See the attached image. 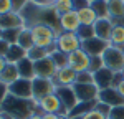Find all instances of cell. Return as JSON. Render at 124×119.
I'll return each mask as SVG.
<instances>
[{
    "mask_svg": "<svg viewBox=\"0 0 124 119\" xmlns=\"http://www.w3.org/2000/svg\"><path fill=\"white\" fill-rule=\"evenodd\" d=\"M0 111L7 112L13 119H28L33 114H40L37 99H22L17 96H12V94L5 98Z\"/></svg>",
    "mask_w": 124,
    "mask_h": 119,
    "instance_id": "cell-1",
    "label": "cell"
},
{
    "mask_svg": "<svg viewBox=\"0 0 124 119\" xmlns=\"http://www.w3.org/2000/svg\"><path fill=\"white\" fill-rule=\"evenodd\" d=\"M30 31L33 35V46H38V48H45L50 53H53L56 46H55V41L56 37L60 35V31L50 27L46 23H37L33 27H30Z\"/></svg>",
    "mask_w": 124,
    "mask_h": 119,
    "instance_id": "cell-2",
    "label": "cell"
},
{
    "mask_svg": "<svg viewBox=\"0 0 124 119\" xmlns=\"http://www.w3.org/2000/svg\"><path fill=\"white\" fill-rule=\"evenodd\" d=\"M55 46L58 51L65 53V55H71L73 51H76L83 46V41L78 37V33H68V31H61L56 37Z\"/></svg>",
    "mask_w": 124,
    "mask_h": 119,
    "instance_id": "cell-3",
    "label": "cell"
},
{
    "mask_svg": "<svg viewBox=\"0 0 124 119\" xmlns=\"http://www.w3.org/2000/svg\"><path fill=\"white\" fill-rule=\"evenodd\" d=\"M38 109L40 114H60V116H68V111L65 109L61 99L58 98L56 93L48 94L45 98L38 101Z\"/></svg>",
    "mask_w": 124,
    "mask_h": 119,
    "instance_id": "cell-4",
    "label": "cell"
},
{
    "mask_svg": "<svg viewBox=\"0 0 124 119\" xmlns=\"http://www.w3.org/2000/svg\"><path fill=\"white\" fill-rule=\"evenodd\" d=\"M103 60H104V68L111 69L113 73H121L123 71V68H124L123 48L109 45L108 50L103 53Z\"/></svg>",
    "mask_w": 124,
    "mask_h": 119,
    "instance_id": "cell-5",
    "label": "cell"
},
{
    "mask_svg": "<svg viewBox=\"0 0 124 119\" xmlns=\"http://www.w3.org/2000/svg\"><path fill=\"white\" fill-rule=\"evenodd\" d=\"M89 61H91V56L83 48H79L76 51H73L71 55H68V66L71 69H75L76 73L88 71L89 69Z\"/></svg>",
    "mask_w": 124,
    "mask_h": 119,
    "instance_id": "cell-6",
    "label": "cell"
},
{
    "mask_svg": "<svg viewBox=\"0 0 124 119\" xmlns=\"http://www.w3.org/2000/svg\"><path fill=\"white\" fill-rule=\"evenodd\" d=\"M33 84V99L40 101L41 98H45L48 94H53L56 91V84L53 79H46V78H35L31 79Z\"/></svg>",
    "mask_w": 124,
    "mask_h": 119,
    "instance_id": "cell-7",
    "label": "cell"
},
{
    "mask_svg": "<svg viewBox=\"0 0 124 119\" xmlns=\"http://www.w3.org/2000/svg\"><path fill=\"white\" fill-rule=\"evenodd\" d=\"M8 94L22 98V99H33V84H31V79L20 78L18 81H15L13 84L8 86Z\"/></svg>",
    "mask_w": 124,
    "mask_h": 119,
    "instance_id": "cell-8",
    "label": "cell"
},
{
    "mask_svg": "<svg viewBox=\"0 0 124 119\" xmlns=\"http://www.w3.org/2000/svg\"><path fill=\"white\" fill-rule=\"evenodd\" d=\"M75 94H76L78 101H94L99 96V88L94 83L86 84V83H75L73 84Z\"/></svg>",
    "mask_w": 124,
    "mask_h": 119,
    "instance_id": "cell-9",
    "label": "cell"
},
{
    "mask_svg": "<svg viewBox=\"0 0 124 119\" xmlns=\"http://www.w3.org/2000/svg\"><path fill=\"white\" fill-rule=\"evenodd\" d=\"M81 28V22L78 17L76 10H71L68 13L60 15V30L61 31H68V33H78Z\"/></svg>",
    "mask_w": 124,
    "mask_h": 119,
    "instance_id": "cell-10",
    "label": "cell"
},
{
    "mask_svg": "<svg viewBox=\"0 0 124 119\" xmlns=\"http://www.w3.org/2000/svg\"><path fill=\"white\" fill-rule=\"evenodd\" d=\"M56 65L53 63L51 56H46V58L40 60V61H35V76L37 78H46V79H53V76L56 74Z\"/></svg>",
    "mask_w": 124,
    "mask_h": 119,
    "instance_id": "cell-11",
    "label": "cell"
},
{
    "mask_svg": "<svg viewBox=\"0 0 124 119\" xmlns=\"http://www.w3.org/2000/svg\"><path fill=\"white\" fill-rule=\"evenodd\" d=\"M108 46H109V41L101 40V38H98V37H93V38H89V40H85L81 48L85 50L89 56H103V53L108 50Z\"/></svg>",
    "mask_w": 124,
    "mask_h": 119,
    "instance_id": "cell-12",
    "label": "cell"
},
{
    "mask_svg": "<svg viewBox=\"0 0 124 119\" xmlns=\"http://www.w3.org/2000/svg\"><path fill=\"white\" fill-rule=\"evenodd\" d=\"M78 79V73L75 69H71L70 66H65V68H60L56 71V74L53 76V81L56 84V88H61V86H73Z\"/></svg>",
    "mask_w": 124,
    "mask_h": 119,
    "instance_id": "cell-13",
    "label": "cell"
},
{
    "mask_svg": "<svg viewBox=\"0 0 124 119\" xmlns=\"http://www.w3.org/2000/svg\"><path fill=\"white\" fill-rule=\"evenodd\" d=\"M55 93L58 94V98L61 99V103H63V106H65V109H66L68 112L79 103L78 98H76V94H75L73 86H61V88H56Z\"/></svg>",
    "mask_w": 124,
    "mask_h": 119,
    "instance_id": "cell-14",
    "label": "cell"
},
{
    "mask_svg": "<svg viewBox=\"0 0 124 119\" xmlns=\"http://www.w3.org/2000/svg\"><path fill=\"white\" fill-rule=\"evenodd\" d=\"M98 101L104 103L108 106L114 108V106H121L124 104V98L119 94V91L116 88H106L99 91V96H98Z\"/></svg>",
    "mask_w": 124,
    "mask_h": 119,
    "instance_id": "cell-15",
    "label": "cell"
},
{
    "mask_svg": "<svg viewBox=\"0 0 124 119\" xmlns=\"http://www.w3.org/2000/svg\"><path fill=\"white\" fill-rule=\"evenodd\" d=\"M25 20L18 12H10L7 15L0 17V28L2 30H15V28H23Z\"/></svg>",
    "mask_w": 124,
    "mask_h": 119,
    "instance_id": "cell-16",
    "label": "cell"
},
{
    "mask_svg": "<svg viewBox=\"0 0 124 119\" xmlns=\"http://www.w3.org/2000/svg\"><path fill=\"white\" fill-rule=\"evenodd\" d=\"M114 74L111 69L108 68H103L99 69V71H96L94 73V84L101 89H106V88H113V79H114Z\"/></svg>",
    "mask_w": 124,
    "mask_h": 119,
    "instance_id": "cell-17",
    "label": "cell"
},
{
    "mask_svg": "<svg viewBox=\"0 0 124 119\" xmlns=\"http://www.w3.org/2000/svg\"><path fill=\"white\" fill-rule=\"evenodd\" d=\"M93 27H94V35L98 38L109 41L111 31H113V27H114V23L111 22V18H99Z\"/></svg>",
    "mask_w": 124,
    "mask_h": 119,
    "instance_id": "cell-18",
    "label": "cell"
},
{
    "mask_svg": "<svg viewBox=\"0 0 124 119\" xmlns=\"http://www.w3.org/2000/svg\"><path fill=\"white\" fill-rule=\"evenodd\" d=\"M96 104H98V99H94V101H79L76 106L68 112V118H70V119L83 118L85 114L91 112V111H94Z\"/></svg>",
    "mask_w": 124,
    "mask_h": 119,
    "instance_id": "cell-19",
    "label": "cell"
},
{
    "mask_svg": "<svg viewBox=\"0 0 124 119\" xmlns=\"http://www.w3.org/2000/svg\"><path fill=\"white\" fill-rule=\"evenodd\" d=\"M18 79H20V73H18L17 65H15V63H7L5 69H3L2 74H0V83L10 86V84H13V83L18 81Z\"/></svg>",
    "mask_w": 124,
    "mask_h": 119,
    "instance_id": "cell-20",
    "label": "cell"
},
{
    "mask_svg": "<svg viewBox=\"0 0 124 119\" xmlns=\"http://www.w3.org/2000/svg\"><path fill=\"white\" fill-rule=\"evenodd\" d=\"M17 68H18L20 78L23 79H35V63L30 58H23L17 63Z\"/></svg>",
    "mask_w": 124,
    "mask_h": 119,
    "instance_id": "cell-21",
    "label": "cell"
},
{
    "mask_svg": "<svg viewBox=\"0 0 124 119\" xmlns=\"http://www.w3.org/2000/svg\"><path fill=\"white\" fill-rule=\"evenodd\" d=\"M78 12V17H79V22H81V25H86V27H93L96 22H98V15H96V12L93 10V7L89 5V7H85V8H79L76 10Z\"/></svg>",
    "mask_w": 124,
    "mask_h": 119,
    "instance_id": "cell-22",
    "label": "cell"
},
{
    "mask_svg": "<svg viewBox=\"0 0 124 119\" xmlns=\"http://www.w3.org/2000/svg\"><path fill=\"white\" fill-rule=\"evenodd\" d=\"M109 8V18H124V0H108Z\"/></svg>",
    "mask_w": 124,
    "mask_h": 119,
    "instance_id": "cell-23",
    "label": "cell"
},
{
    "mask_svg": "<svg viewBox=\"0 0 124 119\" xmlns=\"http://www.w3.org/2000/svg\"><path fill=\"white\" fill-rule=\"evenodd\" d=\"M27 58V50H23L20 45H10V50L8 53H7V56H5V60H7V63H18L20 60Z\"/></svg>",
    "mask_w": 124,
    "mask_h": 119,
    "instance_id": "cell-24",
    "label": "cell"
},
{
    "mask_svg": "<svg viewBox=\"0 0 124 119\" xmlns=\"http://www.w3.org/2000/svg\"><path fill=\"white\" fill-rule=\"evenodd\" d=\"M109 45L113 46H124V25H114L113 31H111V37H109Z\"/></svg>",
    "mask_w": 124,
    "mask_h": 119,
    "instance_id": "cell-25",
    "label": "cell"
},
{
    "mask_svg": "<svg viewBox=\"0 0 124 119\" xmlns=\"http://www.w3.org/2000/svg\"><path fill=\"white\" fill-rule=\"evenodd\" d=\"M17 45H20L23 50H31L33 48V35H31V31H30V28H22V31H20V37H18V41H17Z\"/></svg>",
    "mask_w": 124,
    "mask_h": 119,
    "instance_id": "cell-26",
    "label": "cell"
},
{
    "mask_svg": "<svg viewBox=\"0 0 124 119\" xmlns=\"http://www.w3.org/2000/svg\"><path fill=\"white\" fill-rule=\"evenodd\" d=\"M91 7L96 12L98 18H109V8H108V0H94L91 2Z\"/></svg>",
    "mask_w": 124,
    "mask_h": 119,
    "instance_id": "cell-27",
    "label": "cell"
},
{
    "mask_svg": "<svg viewBox=\"0 0 124 119\" xmlns=\"http://www.w3.org/2000/svg\"><path fill=\"white\" fill-rule=\"evenodd\" d=\"M53 10L58 15H63V13H68V12L75 10V3H73V0H56L53 3Z\"/></svg>",
    "mask_w": 124,
    "mask_h": 119,
    "instance_id": "cell-28",
    "label": "cell"
},
{
    "mask_svg": "<svg viewBox=\"0 0 124 119\" xmlns=\"http://www.w3.org/2000/svg\"><path fill=\"white\" fill-rule=\"evenodd\" d=\"M50 55H51V53H50L48 50L38 48V46H33L31 50L27 51V58H30L33 63H35V61H40V60H43V58H46V56H50Z\"/></svg>",
    "mask_w": 124,
    "mask_h": 119,
    "instance_id": "cell-29",
    "label": "cell"
},
{
    "mask_svg": "<svg viewBox=\"0 0 124 119\" xmlns=\"http://www.w3.org/2000/svg\"><path fill=\"white\" fill-rule=\"evenodd\" d=\"M51 60H53V63L56 65V68H65V66H68V55H65V53H61V51H58V50H55L51 55Z\"/></svg>",
    "mask_w": 124,
    "mask_h": 119,
    "instance_id": "cell-30",
    "label": "cell"
},
{
    "mask_svg": "<svg viewBox=\"0 0 124 119\" xmlns=\"http://www.w3.org/2000/svg\"><path fill=\"white\" fill-rule=\"evenodd\" d=\"M23 28H25V27H23ZM20 31H22V28L3 30V37H2V38L5 40L8 45H17V41H18V37H20Z\"/></svg>",
    "mask_w": 124,
    "mask_h": 119,
    "instance_id": "cell-31",
    "label": "cell"
},
{
    "mask_svg": "<svg viewBox=\"0 0 124 119\" xmlns=\"http://www.w3.org/2000/svg\"><path fill=\"white\" fill-rule=\"evenodd\" d=\"M104 68V60L103 56H91V61H89V69L88 71H91L93 74H94L96 71H99V69Z\"/></svg>",
    "mask_w": 124,
    "mask_h": 119,
    "instance_id": "cell-32",
    "label": "cell"
},
{
    "mask_svg": "<svg viewBox=\"0 0 124 119\" xmlns=\"http://www.w3.org/2000/svg\"><path fill=\"white\" fill-rule=\"evenodd\" d=\"M78 37L81 38V41L96 37V35H94V27H86V25H81V28H79V31H78Z\"/></svg>",
    "mask_w": 124,
    "mask_h": 119,
    "instance_id": "cell-33",
    "label": "cell"
},
{
    "mask_svg": "<svg viewBox=\"0 0 124 119\" xmlns=\"http://www.w3.org/2000/svg\"><path fill=\"white\" fill-rule=\"evenodd\" d=\"M108 119H124V104L111 108L109 114H108Z\"/></svg>",
    "mask_w": 124,
    "mask_h": 119,
    "instance_id": "cell-34",
    "label": "cell"
},
{
    "mask_svg": "<svg viewBox=\"0 0 124 119\" xmlns=\"http://www.w3.org/2000/svg\"><path fill=\"white\" fill-rule=\"evenodd\" d=\"M76 83H86V84H91V83H94V74H93L91 71H83V73H78Z\"/></svg>",
    "mask_w": 124,
    "mask_h": 119,
    "instance_id": "cell-35",
    "label": "cell"
},
{
    "mask_svg": "<svg viewBox=\"0 0 124 119\" xmlns=\"http://www.w3.org/2000/svg\"><path fill=\"white\" fill-rule=\"evenodd\" d=\"M10 12H13L12 0H0V17H2V15H7Z\"/></svg>",
    "mask_w": 124,
    "mask_h": 119,
    "instance_id": "cell-36",
    "label": "cell"
},
{
    "mask_svg": "<svg viewBox=\"0 0 124 119\" xmlns=\"http://www.w3.org/2000/svg\"><path fill=\"white\" fill-rule=\"evenodd\" d=\"M30 3V0H12V5H13V12H22L27 5Z\"/></svg>",
    "mask_w": 124,
    "mask_h": 119,
    "instance_id": "cell-37",
    "label": "cell"
},
{
    "mask_svg": "<svg viewBox=\"0 0 124 119\" xmlns=\"http://www.w3.org/2000/svg\"><path fill=\"white\" fill-rule=\"evenodd\" d=\"M96 111H99L101 114H104L106 118H108V114H109V111H111V106H108L104 103H101V101H98V104H96Z\"/></svg>",
    "mask_w": 124,
    "mask_h": 119,
    "instance_id": "cell-38",
    "label": "cell"
},
{
    "mask_svg": "<svg viewBox=\"0 0 124 119\" xmlns=\"http://www.w3.org/2000/svg\"><path fill=\"white\" fill-rule=\"evenodd\" d=\"M81 119H108V118H106L104 114H101L99 111H96V109H94V111H91V112L85 114Z\"/></svg>",
    "mask_w": 124,
    "mask_h": 119,
    "instance_id": "cell-39",
    "label": "cell"
},
{
    "mask_svg": "<svg viewBox=\"0 0 124 119\" xmlns=\"http://www.w3.org/2000/svg\"><path fill=\"white\" fill-rule=\"evenodd\" d=\"M7 96H8V86L0 83V108H2V104H3V101H5Z\"/></svg>",
    "mask_w": 124,
    "mask_h": 119,
    "instance_id": "cell-40",
    "label": "cell"
},
{
    "mask_svg": "<svg viewBox=\"0 0 124 119\" xmlns=\"http://www.w3.org/2000/svg\"><path fill=\"white\" fill-rule=\"evenodd\" d=\"M8 50H10V45L2 38V40H0V56H3V58H5V56H7V53H8Z\"/></svg>",
    "mask_w": 124,
    "mask_h": 119,
    "instance_id": "cell-41",
    "label": "cell"
},
{
    "mask_svg": "<svg viewBox=\"0 0 124 119\" xmlns=\"http://www.w3.org/2000/svg\"><path fill=\"white\" fill-rule=\"evenodd\" d=\"M73 3H75V10L85 8V7H89L91 5V2H88V0H73Z\"/></svg>",
    "mask_w": 124,
    "mask_h": 119,
    "instance_id": "cell-42",
    "label": "cell"
},
{
    "mask_svg": "<svg viewBox=\"0 0 124 119\" xmlns=\"http://www.w3.org/2000/svg\"><path fill=\"white\" fill-rule=\"evenodd\" d=\"M30 2H33L35 5L43 7V8H51V7H53V3H50L48 0H30Z\"/></svg>",
    "mask_w": 124,
    "mask_h": 119,
    "instance_id": "cell-43",
    "label": "cell"
},
{
    "mask_svg": "<svg viewBox=\"0 0 124 119\" xmlns=\"http://www.w3.org/2000/svg\"><path fill=\"white\" fill-rule=\"evenodd\" d=\"M43 119H65V116H60V114H43Z\"/></svg>",
    "mask_w": 124,
    "mask_h": 119,
    "instance_id": "cell-44",
    "label": "cell"
},
{
    "mask_svg": "<svg viewBox=\"0 0 124 119\" xmlns=\"http://www.w3.org/2000/svg\"><path fill=\"white\" fill-rule=\"evenodd\" d=\"M5 66H7V60L3 58V56H0V74H2V71L5 69Z\"/></svg>",
    "mask_w": 124,
    "mask_h": 119,
    "instance_id": "cell-45",
    "label": "cell"
},
{
    "mask_svg": "<svg viewBox=\"0 0 124 119\" xmlns=\"http://www.w3.org/2000/svg\"><path fill=\"white\" fill-rule=\"evenodd\" d=\"M116 89L119 91V94H121V96L124 98V79L121 81V83H119V84H117V88H116Z\"/></svg>",
    "mask_w": 124,
    "mask_h": 119,
    "instance_id": "cell-46",
    "label": "cell"
},
{
    "mask_svg": "<svg viewBox=\"0 0 124 119\" xmlns=\"http://www.w3.org/2000/svg\"><path fill=\"white\" fill-rule=\"evenodd\" d=\"M0 119H13L12 116H8L7 112H3V111H0Z\"/></svg>",
    "mask_w": 124,
    "mask_h": 119,
    "instance_id": "cell-47",
    "label": "cell"
},
{
    "mask_svg": "<svg viewBox=\"0 0 124 119\" xmlns=\"http://www.w3.org/2000/svg\"><path fill=\"white\" fill-rule=\"evenodd\" d=\"M28 119H43V114H33V116L28 118Z\"/></svg>",
    "mask_w": 124,
    "mask_h": 119,
    "instance_id": "cell-48",
    "label": "cell"
},
{
    "mask_svg": "<svg viewBox=\"0 0 124 119\" xmlns=\"http://www.w3.org/2000/svg\"><path fill=\"white\" fill-rule=\"evenodd\" d=\"M2 37H3V30L0 28V40H2Z\"/></svg>",
    "mask_w": 124,
    "mask_h": 119,
    "instance_id": "cell-49",
    "label": "cell"
},
{
    "mask_svg": "<svg viewBox=\"0 0 124 119\" xmlns=\"http://www.w3.org/2000/svg\"><path fill=\"white\" fill-rule=\"evenodd\" d=\"M48 2H50V3H55V2H56V0H48Z\"/></svg>",
    "mask_w": 124,
    "mask_h": 119,
    "instance_id": "cell-50",
    "label": "cell"
},
{
    "mask_svg": "<svg viewBox=\"0 0 124 119\" xmlns=\"http://www.w3.org/2000/svg\"><path fill=\"white\" fill-rule=\"evenodd\" d=\"M121 74H123V79H124V68H123V71H121Z\"/></svg>",
    "mask_w": 124,
    "mask_h": 119,
    "instance_id": "cell-51",
    "label": "cell"
},
{
    "mask_svg": "<svg viewBox=\"0 0 124 119\" xmlns=\"http://www.w3.org/2000/svg\"><path fill=\"white\" fill-rule=\"evenodd\" d=\"M65 119H70V118H68V116H65Z\"/></svg>",
    "mask_w": 124,
    "mask_h": 119,
    "instance_id": "cell-52",
    "label": "cell"
},
{
    "mask_svg": "<svg viewBox=\"0 0 124 119\" xmlns=\"http://www.w3.org/2000/svg\"><path fill=\"white\" fill-rule=\"evenodd\" d=\"M123 55H124V46H123Z\"/></svg>",
    "mask_w": 124,
    "mask_h": 119,
    "instance_id": "cell-53",
    "label": "cell"
},
{
    "mask_svg": "<svg viewBox=\"0 0 124 119\" xmlns=\"http://www.w3.org/2000/svg\"><path fill=\"white\" fill-rule=\"evenodd\" d=\"M88 2H94V0H88Z\"/></svg>",
    "mask_w": 124,
    "mask_h": 119,
    "instance_id": "cell-54",
    "label": "cell"
},
{
    "mask_svg": "<svg viewBox=\"0 0 124 119\" xmlns=\"http://www.w3.org/2000/svg\"><path fill=\"white\" fill-rule=\"evenodd\" d=\"M75 119H81V118H75Z\"/></svg>",
    "mask_w": 124,
    "mask_h": 119,
    "instance_id": "cell-55",
    "label": "cell"
}]
</instances>
